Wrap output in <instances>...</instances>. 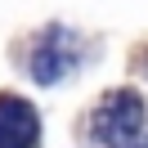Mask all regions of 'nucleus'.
<instances>
[{
	"label": "nucleus",
	"instance_id": "f257e3e1",
	"mask_svg": "<svg viewBox=\"0 0 148 148\" xmlns=\"http://www.w3.org/2000/svg\"><path fill=\"white\" fill-rule=\"evenodd\" d=\"M94 139L103 148H148V112L135 90H112L108 99L94 108L90 121Z\"/></svg>",
	"mask_w": 148,
	"mask_h": 148
},
{
	"label": "nucleus",
	"instance_id": "f03ea898",
	"mask_svg": "<svg viewBox=\"0 0 148 148\" xmlns=\"http://www.w3.org/2000/svg\"><path fill=\"white\" fill-rule=\"evenodd\" d=\"M76 58H81V49H76V40L67 36V32H45V36H40V45L32 49V76H36V81H63L67 72H72L76 67Z\"/></svg>",
	"mask_w": 148,
	"mask_h": 148
},
{
	"label": "nucleus",
	"instance_id": "7ed1b4c3",
	"mask_svg": "<svg viewBox=\"0 0 148 148\" xmlns=\"http://www.w3.org/2000/svg\"><path fill=\"white\" fill-rule=\"evenodd\" d=\"M36 139H40L36 108L27 99L0 94V148H36Z\"/></svg>",
	"mask_w": 148,
	"mask_h": 148
}]
</instances>
